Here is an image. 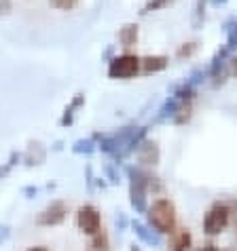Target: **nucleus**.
<instances>
[{
    "instance_id": "obj_1",
    "label": "nucleus",
    "mask_w": 237,
    "mask_h": 251,
    "mask_svg": "<svg viewBox=\"0 0 237 251\" xmlns=\"http://www.w3.org/2000/svg\"><path fill=\"white\" fill-rule=\"evenodd\" d=\"M125 173H127V179H129L131 207H134L136 213H146V209H148V201H146V197H148V173L134 165L125 167Z\"/></svg>"
},
{
    "instance_id": "obj_2",
    "label": "nucleus",
    "mask_w": 237,
    "mask_h": 251,
    "mask_svg": "<svg viewBox=\"0 0 237 251\" xmlns=\"http://www.w3.org/2000/svg\"><path fill=\"white\" fill-rule=\"evenodd\" d=\"M148 226L155 228L159 234H170L176 228V207L170 199H157L146 209Z\"/></svg>"
},
{
    "instance_id": "obj_3",
    "label": "nucleus",
    "mask_w": 237,
    "mask_h": 251,
    "mask_svg": "<svg viewBox=\"0 0 237 251\" xmlns=\"http://www.w3.org/2000/svg\"><path fill=\"white\" fill-rule=\"evenodd\" d=\"M140 59L136 53L131 51H123L121 55H115L113 59L108 61V78L113 80H129V78H136L140 74Z\"/></svg>"
},
{
    "instance_id": "obj_4",
    "label": "nucleus",
    "mask_w": 237,
    "mask_h": 251,
    "mask_svg": "<svg viewBox=\"0 0 237 251\" xmlns=\"http://www.w3.org/2000/svg\"><path fill=\"white\" fill-rule=\"evenodd\" d=\"M231 207H229L227 203H214L210 207V211L206 213V218H204V232L207 236H216V234H220L222 230H225L229 226V222H231Z\"/></svg>"
},
{
    "instance_id": "obj_5",
    "label": "nucleus",
    "mask_w": 237,
    "mask_h": 251,
    "mask_svg": "<svg viewBox=\"0 0 237 251\" xmlns=\"http://www.w3.org/2000/svg\"><path fill=\"white\" fill-rule=\"evenodd\" d=\"M134 131H136V125H125V127H121L118 131H115V133H110V135L104 133V137L97 142V150H102L104 154H110L115 158L118 152L125 148V144L129 142V137H131Z\"/></svg>"
},
{
    "instance_id": "obj_6",
    "label": "nucleus",
    "mask_w": 237,
    "mask_h": 251,
    "mask_svg": "<svg viewBox=\"0 0 237 251\" xmlns=\"http://www.w3.org/2000/svg\"><path fill=\"white\" fill-rule=\"evenodd\" d=\"M76 226L83 234L93 236L102 230V213L95 205H83L76 211Z\"/></svg>"
},
{
    "instance_id": "obj_7",
    "label": "nucleus",
    "mask_w": 237,
    "mask_h": 251,
    "mask_svg": "<svg viewBox=\"0 0 237 251\" xmlns=\"http://www.w3.org/2000/svg\"><path fill=\"white\" fill-rule=\"evenodd\" d=\"M66 215H68V205L64 203V201H51V203L36 215V224L47 226V228L59 226L61 222L66 220Z\"/></svg>"
},
{
    "instance_id": "obj_8",
    "label": "nucleus",
    "mask_w": 237,
    "mask_h": 251,
    "mask_svg": "<svg viewBox=\"0 0 237 251\" xmlns=\"http://www.w3.org/2000/svg\"><path fill=\"white\" fill-rule=\"evenodd\" d=\"M136 158H138V163L144 165V167H155L159 163V158H161V150H159L157 142L144 139L136 150Z\"/></svg>"
},
{
    "instance_id": "obj_9",
    "label": "nucleus",
    "mask_w": 237,
    "mask_h": 251,
    "mask_svg": "<svg viewBox=\"0 0 237 251\" xmlns=\"http://www.w3.org/2000/svg\"><path fill=\"white\" fill-rule=\"evenodd\" d=\"M138 38H140V27H138V24H125V25L118 27V32H117L118 47H121L123 51L136 49Z\"/></svg>"
},
{
    "instance_id": "obj_10",
    "label": "nucleus",
    "mask_w": 237,
    "mask_h": 251,
    "mask_svg": "<svg viewBox=\"0 0 237 251\" xmlns=\"http://www.w3.org/2000/svg\"><path fill=\"white\" fill-rule=\"evenodd\" d=\"M129 226L134 228V232H136L138 239H140L142 243H146V245H150V247H159V245H161V234H159L155 228H150L148 224H142L140 220H131Z\"/></svg>"
},
{
    "instance_id": "obj_11",
    "label": "nucleus",
    "mask_w": 237,
    "mask_h": 251,
    "mask_svg": "<svg viewBox=\"0 0 237 251\" xmlns=\"http://www.w3.org/2000/svg\"><path fill=\"white\" fill-rule=\"evenodd\" d=\"M22 160L26 167H38L47 160V148L40 142H30L26 152L22 154Z\"/></svg>"
},
{
    "instance_id": "obj_12",
    "label": "nucleus",
    "mask_w": 237,
    "mask_h": 251,
    "mask_svg": "<svg viewBox=\"0 0 237 251\" xmlns=\"http://www.w3.org/2000/svg\"><path fill=\"white\" fill-rule=\"evenodd\" d=\"M170 66V57L167 55H146L140 59V72L144 74H159Z\"/></svg>"
},
{
    "instance_id": "obj_13",
    "label": "nucleus",
    "mask_w": 237,
    "mask_h": 251,
    "mask_svg": "<svg viewBox=\"0 0 237 251\" xmlns=\"http://www.w3.org/2000/svg\"><path fill=\"white\" fill-rule=\"evenodd\" d=\"M193 236L189 228H174L170 232V251H189Z\"/></svg>"
},
{
    "instance_id": "obj_14",
    "label": "nucleus",
    "mask_w": 237,
    "mask_h": 251,
    "mask_svg": "<svg viewBox=\"0 0 237 251\" xmlns=\"http://www.w3.org/2000/svg\"><path fill=\"white\" fill-rule=\"evenodd\" d=\"M85 101H87V97H85V93H76L72 100H70V103L64 108V114H61V118H59V125L61 127H70V125L74 123V116H76V110H81L83 106H85Z\"/></svg>"
},
{
    "instance_id": "obj_15",
    "label": "nucleus",
    "mask_w": 237,
    "mask_h": 251,
    "mask_svg": "<svg viewBox=\"0 0 237 251\" xmlns=\"http://www.w3.org/2000/svg\"><path fill=\"white\" fill-rule=\"evenodd\" d=\"M176 108H178V100L176 97H167V100L163 101V106L157 110V114L155 118H152V125H159V123H165V121H172V116L174 112H176Z\"/></svg>"
},
{
    "instance_id": "obj_16",
    "label": "nucleus",
    "mask_w": 237,
    "mask_h": 251,
    "mask_svg": "<svg viewBox=\"0 0 237 251\" xmlns=\"http://www.w3.org/2000/svg\"><path fill=\"white\" fill-rule=\"evenodd\" d=\"M191 116H193V100H182V101H178V108L172 116V123L184 125L191 121Z\"/></svg>"
},
{
    "instance_id": "obj_17",
    "label": "nucleus",
    "mask_w": 237,
    "mask_h": 251,
    "mask_svg": "<svg viewBox=\"0 0 237 251\" xmlns=\"http://www.w3.org/2000/svg\"><path fill=\"white\" fill-rule=\"evenodd\" d=\"M85 251H110V239H108V234H106V230H100L97 234L91 236V243L87 245Z\"/></svg>"
},
{
    "instance_id": "obj_18",
    "label": "nucleus",
    "mask_w": 237,
    "mask_h": 251,
    "mask_svg": "<svg viewBox=\"0 0 237 251\" xmlns=\"http://www.w3.org/2000/svg\"><path fill=\"white\" fill-rule=\"evenodd\" d=\"M72 154H85V156H91L93 152L97 150V144L93 142L91 137H85V139H76L72 144Z\"/></svg>"
},
{
    "instance_id": "obj_19",
    "label": "nucleus",
    "mask_w": 237,
    "mask_h": 251,
    "mask_svg": "<svg viewBox=\"0 0 237 251\" xmlns=\"http://www.w3.org/2000/svg\"><path fill=\"white\" fill-rule=\"evenodd\" d=\"M22 163V152H17V150H13L9 158H6V163L0 165V179H4V177H9L11 176V171L15 169V167Z\"/></svg>"
},
{
    "instance_id": "obj_20",
    "label": "nucleus",
    "mask_w": 237,
    "mask_h": 251,
    "mask_svg": "<svg viewBox=\"0 0 237 251\" xmlns=\"http://www.w3.org/2000/svg\"><path fill=\"white\" fill-rule=\"evenodd\" d=\"M225 32H227V43H225V47L231 53H235L237 51V19H233V22H229L225 25Z\"/></svg>"
},
{
    "instance_id": "obj_21",
    "label": "nucleus",
    "mask_w": 237,
    "mask_h": 251,
    "mask_svg": "<svg viewBox=\"0 0 237 251\" xmlns=\"http://www.w3.org/2000/svg\"><path fill=\"white\" fill-rule=\"evenodd\" d=\"M206 4H207V0H197V4H195L193 19H191L195 30H199V27L204 25V22H206Z\"/></svg>"
},
{
    "instance_id": "obj_22",
    "label": "nucleus",
    "mask_w": 237,
    "mask_h": 251,
    "mask_svg": "<svg viewBox=\"0 0 237 251\" xmlns=\"http://www.w3.org/2000/svg\"><path fill=\"white\" fill-rule=\"evenodd\" d=\"M104 176H106L108 179V184H121V173H118V165L117 163H106L104 165Z\"/></svg>"
},
{
    "instance_id": "obj_23",
    "label": "nucleus",
    "mask_w": 237,
    "mask_h": 251,
    "mask_svg": "<svg viewBox=\"0 0 237 251\" xmlns=\"http://www.w3.org/2000/svg\"><path fill=\"white\" fill-rule=\"evenodd\" d=\"M172 0H146V4L142 6V15H148V13H155V11H161L163 6H167Z\"/></svg>"
},
{
    "instance_id": "obj_24",
    "label": "nucleus",
    "mask_w": 237,
    "mask_h": 251,
    "mask_svg": "<svg viewBox=\"0 0 237 251\" xmlns=\"http://www.w3.org/2000/svg\"><path fill=\"white\" fill-rule=\"evenodd\" d=\"M81 0H49V4L58 11H74Z\"/></svg>"
},
{
    "instance_id": "obj_25",
    "label": "nucleus",
    "mask_w": 237,
    "mask_h": 251,
    "mask_svg": "<svg viewBox=\"0 0 237 251\" xmlns=\"http://www.w3.org/2000/svg\"><path fill=\"white\" fill-rule=\"evenodd\" d=\"M197 49H199V45L197 43H184L182 47H180L178 49V57L180 59H189V57H193V55H195V51H197Z\"/></svg>"
},
{
    "instance_id": "obj_26",
    "label": "nucleus",
    "mask_w": 237,
    "mask_h": 251,
    "mask_svg": "<svg viewBox=\"0 0 237 251\" xmlns=\"http://www.w3.org/2000/svg\"><path fill=\"white\" fill-rule=\"evenodd\" d=\"M129 224H131V220L127 218V213L118 211V213L115 215V226H117V230H118V232H125V230L129 228Z\"/></svg>"
},
{
    "instance_id": "obj_27",
    "label": "nucleus",
    "mask_w": 237,
    "mask_h": 251,
    "mask_svg": "<svg viewBox=\"0 0 237 251\" xmlns=\"http://www.w3.org/2000/svg\"><path fill=\"white\" fill-rule=\"evenodd\" d=\"M85 182H87V190L93 192L95 190V177H93V167L91 165L85 167Z\"/></svg>"
},
{
    "instance_id": "obj_28",
    "label": "nucleus",
    "mask_w": 237,
    "mask_h": 251,
    "mask_svg": "<svg viewBox=\"0 0 237 251\" xmlns=\"http://www.w3.org/2000/svg\"><path fill=\"white\" fill-rule=\"evenodd\" d=\"M9 236H11V226H6V224H0V245L9 241Z\"/></svg>"
},
{
    "instance_id": "obj_29",
    "label": "nucleus",
    "mask_w": 237,
    "mask_h": 251,
    "mask_svg": "<svg viewBox=\"0 0 237 251\" xmlns=\"http://www.w3.org/2000/svg\"><path fill=\"white\" fill-rule=\"evenodd\" d=\"M13 11V0H0V15H9Z\"/></svg>"
},
{
    "instance_id": "obj_30",
    "label": "nucleus",
    "mask_w": 237,
    "mask_h": 251,
    "mask_svg": "<svg viewBox=\"0 0 237 251\" xmlns=\"http://www.w3.org/2000/svg\"><path fill=\"white\" fill-rule=\"evenodd\" d=\"M22 194H24L26 199H34V197L38 194V188H36V186H24V188H22Z\"/></svg>"
},
{
    "instance_id": "obj_31",
    "label": "nucleus",
    "mask_w": 237,
    "mask_h": 251,
    "mask_svg": "<svg viewBox=\"0 0 237 251\" xmlns=\"http://www.w3.org/2000/svg\"><path fill=\"white\" fill-rule=\"evenodd\" d=\"M195 251H218V247L214 245V243H206V245H201V247H197Z\"/></svg>"
},
{
    "instance_id": "obj_32",
    "label": "nucleus",
    "mask_w": 237,
    "mask_h": 251,
    "mask_svg": "<svg viewBox=\"0 0 237 251\" xmlns=\"http://www.w3.org/2000/svg\"><path fill=\"white\" fill-rule=\"evenodd\" d=\"M229 70H231V74H233V76H237V55L229 59Z\"/></svg>"
},
{
    "instance_id": "obj_33",
    "label": "nucleus",
    "mask_w": 237,
    "mask_h": 251,
    "mask_svg": "<svg viewBox=\"0 0 237 251\" xmlns=\"http://www.w3.org/2000/svg\"><path fill=\"white\" fill-rule=\"evenodd\" d=\"M51 150H53V152H59V150H64V142H55Z\"/></svg>"
},
{
    "instance_id": "obj_34",
    "label": "nucleus",
    "mask_w": 237,
    "mask_h": 251,
    "mask_svg": "<svg viewBox=\"0 0 237 251\" xmlns=\"http://www.w3.org/2000/svg\"><path fill=\"white\" fill-rule=\"evenodd\" d=\"M28 251H51L49 247H43V245H36V247H30Z\"/></svg>"
},
{
    "instance_id": "obj_35",
    "label": "nucleus",
    "mask_w": 237,
    "mask_h": 251,
    "mask_svg": "<svg viewBox=\"0 0 237 251\" xmlns=\"http://www.w3.org/2000/svg\"><path fill=\"white\" fill-rule=\"evenodd\" d=\"M97 179V188H102V190H104V188H106V182H104V177H95Z\"/></svg>"
},
{
    "instance_id": "obj_36",
    "label": "nucleus",
    "mask_w": 237,
    "mask_h": 251,
    "mask_svg": "<svg viewBox=\"0 0 237 251\" xmlns=\"http://www.w3.org/2000/svg\"><path fill=\"white\" fill-rule=\"evenodd\" d=\"M129 251H142V249H140V247H138V245H136V243H131V245H129Z\"/></svg>"
},
{
    "instance_id": "obj_37",
    "label": "nucleus",
    "mask_w": 237,
    "mask_h": 251,
    "mask_svg": "<svg viewBox=\"0 0 237 251\" xmlns=\"http://www.w3.org/2000/svg\"><path fill=\"white\" fill-rule=\"evenodd\" d=\"M225 2H227V0H212V4H214V6H218V4H225Z\"/></svg>"
},
{
    "instance_id": "obj_38",
    "label": "nucleus",
    "mask_w": 237,
    "mask_h": 251,
    "mask_svg": "<svg viewBox=\"0 0 237 251\" xmlns=\"http://www.w3.org/2000/svg\"><path fill=\"white\" fill-rule=\"evenodd\" d=\"M233 215H235V220H233V226H235V232H237V211H235Z\"/></svg>"
}]
</instances>
